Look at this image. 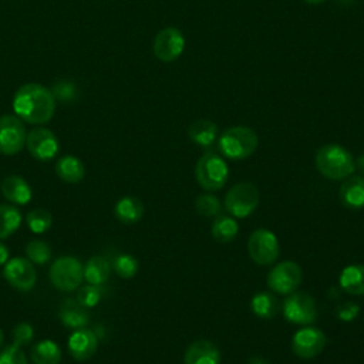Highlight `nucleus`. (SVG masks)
<instances>
[{
    "mask_svg": "<svg viewBox=\"0 0 364 364\" xmlns=\"http://www.w3.org/2000/svg\"><path fill=\"white\" fill-rule=\"evenodd\" d=\"M341 1H344V3H351V1H354V0H341Z\"/></svg>",
    "mask_w": 364,
    "mask_h": 364,
    "instance_id": "obj_43",
    "label": "nucleus"
},
{
    "mask_svg": "<svg viewBox=\"0 0 364 364\" xmlns=\"http://www.w3.org/2000/svg\"><path fill=\"white\" fill-rule=\"evenodd\" d=\"M212 236L219 243H228L233 240L239 233L237 222L228 215H218L212 223Z\"/></svg>",
    "mask_w": 364,
    "mask_h": 364,
    "instance_id": "obj_28",
    "label": "nucleus"
},
{
    "mask_svg": "<svg viewBox=\"0 0 364 364\" xmlns=\"http://www.w3.org/2000/svg\"><path fill=\"white\" fill-rule=\"evenodd\" d=\"M358 311H360V307H358L357 304L347 303V304H344L343 307H340L337 316H338L341 320L348 321V320H353V318L358 314Z\"/></svg>",
    "mask_w": 364,
    "mask_h": 364,
    "instance_id": "obj_37",
    "label": "nucleus"
},
{
    "mask_svg": "<svg viewBox=\"0 0 364 364\" xmlns=\"http://www.w3.org/2000/svg\"><path fill=\"white\" fill-rule=\"evenodd\" d=\"M9 256H10L9 249L6 247V245H3V243L0 242V266L6 264V262L9 260Z\"/></svg>",
    "mask_w": 364,
    "mask_h": 364,
    "instance_id": "obj_38",
    "label": "nucleus"
},
{
    "mask_svg": "<svg viewBox=\"0 0 364 364\" xmlns=\"http://www.w3.org/2000/svg\"><path fill=\"white\" fill-rule=\"evenodd\" d=\"M21 225V212L14 205H0V240L10 237Z\"/></svg>",
    "mask_w": 364,
    "mask_h": 364,
    "instance_id": "obj_26",
    "label": "nucleus"
},
{
    "mask_svg": "<svg viewBox=\"0 0 364 364\" xmlns=\"http://www.w3.org/2000/svg\"><path fill=\"white\" fill-rule=\"evenodd\" d=\"M259 139L253 129L249 127H232L223 131L219 138L220 152L233 161L249 158L257 148Z\"/></svg>",
    "mask_w": 364,
    "mask_h": 364,
    "instance_id": "obj_3",
    "label": "nucleus"
},
{
    "mask_svg": "<svg viewBox=\"0 0 364 364\" xmlns=\"http://www.w3.org/2000/svg\"><path fill=\"white\" fill-rule=\"evenodd\" d=\"M185 48V37L176 27H165L154 38V55L164 63H172L181 57Z\"/></svg>",
    "mask_w": 364,
    "mask_h": 364,
    "instance_id": "obj_12",
    "label": "nucleus"
},
{
    "mask_svg": "<svg viewBox=\"0 0 364 364\" xmlns=\"http://www.w3.org/2000/svg\"><path fill=\"white\" fill-rule=\"evenodd\" d=\"M283 316L293 324H311L317 318L314 299L304 291H293L283 301Z\"/></svg>",
    "mask_w": 364,
    "mask_h": 364,
    "instance_id": "obj_7",
    "label": "nucleus"
},
{
    "mask_svg": "<svg viewBox=\"0 0 364 364\" xmlns=\"http://www.w3.org/2000/svg\"><path fill=\"white\" fill-rule=\"evenodd\" d=\"M259 205V191L252 182L235 183L225 195V208L235 218H246Z\"/></svg>",
    "mask_w": 364,
    "mask_h": 364,
    "instance_id": "obj_6",
    "label": "nucleus"
},
{
    "mask_svg": "<svg viewBox=\"0 0 364 364\" xmlns=\"http://www.w3.org/2000/svg\"><path fill=\"white\" fill-rule=\"evenodd\" d=\"M11 338H13V344L18 346V347H24V346H30L33 338H34V328L30 323H18L13 327L11 330Z\"/></svg>",
    "mask_w": 364,
    "mask_h": 364,
    "instance_id": "obj_34",
    "label": "nucleus"
},
{
    "mask_svg": "<svg viewBox=\"0 0 364 364\" xmlns=\"http://www.w3.org/2000/svg\"><path fill=\"white\" fill-rule=\"evenodd\" d=\"M357 166H358V169L361 171V173L364 175V154H361V155L358 156V159H357Z\"/></svg>",
    "mask_w": 364,
    "mask_h": 364,
    "instance_id": "obj_40",
    "label": "nucleus"
},
{
    "mask_svg": "<svg viewBox=\"0 0 364 364\" xmlns=\"http://www.w3.org/2000/svg\"><path fill=\"white\" fill-rule=\"evenodd\" d=\"M67 346H68V351L74 360L85 361L95 354V351L98 348V337L92 330H90L87 327L77 328L70 336Z\"/></svg>",
    "mask_w": 364,
    "mask_h": 364,
    "instance_id": "obj_15",
    "label": "nucleus"
},
{
    "mask_svg": "<svg viewBox=\"0 0 364 364\" xmlns=\"http://www.w3.org/2000/svg\"><path fill=\"white\" fill-rule=\"evenodd\" d=\"M55 173L67 183H77L84 178L85 169L84 164L77 156L64 155L55 164Z\"/></svg>",
    "mask_w": 364,
    "mask_h": 364,
    "instance_id": "obj_21",
    "label": "nucleus"
},
{
    "mask_svg": "<svg viewBox=\"0 0 364 364\" xmlns=\"http://www.w3.org/2000/svg\"><path fill=\"white\" fill-rule=\"evenodd\" d=\"M26 256L33 264H46L51 259V247L47 242L34 239L27 243Z\"/></svg>",
    "mask_w": 364,
    "mask_h": 364,
    "instance_id": "obj_30",
    "label": "nucleus"
},
{
    "mask_svg": "<svg viewBox=\"0 0 364 364\" xmlns=\"http://www.w3.org/2000/svg\"><path fill=\"white\" fill-rule=\"evenodd\" d=\"M3 341H4V334H3V331L0 330V347H1V344H3Z\"/></svg>",
    "mask_w": 364,
    "mask_h": 364,
    "instance_id": "obj_42",
    "label": "nucleus"
},
{
    "mask_svg": "<svg viewBox=\"0 0 364 364\" xmlns=\"http://www.w3.org/2000/svg\"><path fill=\"white\" fill-rule=\"evenodd\" d=\"M188 136L199 146H210L218 136V125L209 119H196L188 128Z\"/></svg>",
    "mask_w": 364,
    "mask_h": 364,
    "instance_id": "obj_22",
    "label": "nucleus"
},
{
    "mask_svg": "<svg viewBox=\"0 0 364 364\" xmlns=\"http://www.w3.org/2000/svg\"><path fill=\"white\" fill-rule=\"evenodd\" d=\"M195 208L199 215L210 218V216L219 215L222 205H220V200L215 195L203 193L195 199Z\"/></svg>",
    "mask_w": 364,
    "mask_h": 364,
    "instance_id": "obj_33",
    "label": "nucleus"
},
{
    "mask_svg": "<svg viewBox=\"0 0 364 364\" xmlns=\"http://www.w3.org/2000/svg\"><path fill=\"white\" fill-rule=\"evenodd\" d=\"M58 317L64 327L67 328H82L90 323V314L84 306H81L75 299H65L60 309Z\"/></svg>",
    "mask_w": 364,
    "mask_h": 364,
    "instance_id": "obj_19",
    "label": "nucleus"
},
{
    "mask_svg": "<svg viewBox=\"0 0 364 364\" xmlns=\"http://www.w3.org/2000/svg\"><path fill=\"white\" fill-rule=\"evenodd\" d=\"M228 175H229V168L225 159L215 152L203 154L196 162L195 176L198 183L205 191L220 189L226 183Z\"/></svg>",
    "mask_w": 364,
    "mask_h": 364,
    "instance_id": "obj_4",
    "label": "nucleus"
},
{
    "mask_svg": "<svg viewBox=\"0 0 364 364\" xmlns=\"http://www.w3.org/2000/svg\"><path fill=\"white\" fill-rule=\"evenodd\" d=\"M0 191L3 196L14 205H27L33 198V191L30 185L18 175L6 176L1 182Z\"/></svg>",
    "mask_w": 364,
    "mask_h": 364,
    "instance_id": "obj_18",
    "label": "nucleus"
},
{
    "mask_svg": "<svg viewBox=\"0 0 364 364\" xmlns=\"http://www.w3.org/2000/svg\"><path fill=\"white\" fill-rule=\"evenodd\" d=\"M316 166L318 172L333 181H343L355 169L351 154L338 144H327L318 148L316 154Z\"/></svg>",
    "mask_w": 364,
    "mask_h": 364,
    "instance_id": "obj_2",
    "label": "nucleus"
},
{
    "mask_svg": "<svg viewBox=\"0 0 364 364\" xmlns=\"http://www.w3.org/2000/svg\"><path fill=\"white\" fill-rule=\"evenodd\" d=\"M326 334L316 327H301L291 338V351L304 360L317 357L326 347Z\"/></svg>",
    "mask_w": 364,
    "mask_h": 364,
    "instance_id": "obj_13",
    "label": "nucleus"
},
{
    "mask_svg": "<svg viewBox=\"0 0 364 364\" xmlns=\"http://www.w3.org/2000/svg\"><path fill=\"white\" fill-rule=\"evenodd\" d=\"M51 92L55 100H60L63 102H68L75 98V87L67 80H58L57 82H54Z\"/></svg>",
    "mask_w": 364,
    "mask_h": 364,
    "instance_id": "obj_36",
    "label": "nucleus"
},
{
    "mask_svg": "<svg viewBox=\"0 0 364 364\" xmlns=\"http://www.w3.org/2000/svg\"><path fill=\"white\" fill-rule=\"evenodd\" d=\"M82 264L74 256H61L53 262L48 277L53 286L61 291L77 290L84 280Z\"/></svg>",
    "mask_w": 364,
    "mask_h": 364,
    "instance_id": "obj_5",
    "label": "nucleus"
},
{
    "mask_svg": "<svg viewBox=\"0 0 364 364\" xmlns=\"http://www.w3.org/2000/svg\"><path fill=\"white\" fill-rule=\"evenodd\" d=\"M30 155L38 161H51L58 154V139L48 128H34L26 136Z\"/></svg>",
    "mask_w": 364,
    "mask_h": 364,
    "instance_id": "obj_14",
    "label": "nucleus"
},
{
    "mask_svg": "<svg viewBox=\"0 0 364 364\" xmlns=\"http://www.w3.org/2000/svg\"><path fill=\"white\" fill-rule=\"evenodd\" d=\"M247 252L252 260L260 266L276 262L280 247L276 235L269 229H256L247 240Z\"/></svg>",
    "mask_w": 364,
    "mask_h": 364,
    "instance_id": "obj_8",
    "label": "nucleus"
},
{
    "mask_svg": "<svg viewBox=\"0 0 364 364\" xmlns=\"http://www.w3.org/2000/svg\"><path fill=\"white\" fill-rule=\"evenodd\" d=\"M247 364H267V361L263 357H252Z\"/></svg>",
    "mask_w": 364,
    "mask_h": 364,
    "instance_id": "obj_39",
    "label": "nucleus"
},
{
    "mask_svg": "<svg viewBox=\"0 0 364 364\" xmlns=\"http://www.w3.org/2000/svg\"><path fill=\"white\" fill-rule=\"evenodd\" d=\"M111 267L114 269V272L122 277V279H131L138 272V260L128 253H121L117 255L111 263Z\"/></svg>",
    "mask_w": 364,
    "mask_h": 364,
    "instance_id": "obj_31",
    "label": "nucleus"
},
{
    "mask_svg": "<svg viewBox=\"0 0 364 364\" xmlns=\"http://www.w3.org/2000/svg\"><path fill=\"white\" fill-rule=\"evenodd\" d=\"M102 296V287L101 286H95V284H85L78 287L77 290V296L75 300L84 306L85 309H91L95 307Z\"/></svg>",
    "mask_w": 364,
    "mask_h": 364,
    "instance_id": "obj_32",
    "label": "nucleus"
},
{
    "mask_svg": "<svg viewBox=\"0 0 364 364\" xmlns=\"http://www.w3.org/2000/svg\"><path fill=\"white\" fill-rule=\"evenodd\" d=\"M0 364H28V360L16 344H9L0 350Z\"/></svg>",
    "mask_w": 364,
    "mask_h": 364,
    "instance_id": "obj_35",
    "label": "nucleus"
},
{
    "mask_svg": "<svg viewBox=\"0 0 364 364\" xmlns=\"http://www.w3.org/2000/svg\"><path fill=\"white\" fill-rule=\"evenodd\" d=\"M250 307H252V311L257 317H260V318H273L280 310V303L273 294L262 291V293H257L252 297Z\"/></svg>",
    "mask_w": 364,
    "mask_h": 364,
    "instance_id": "obj_27",
    "label": "nucleus"
},
{
    "mask_svg": "<svg viewBox=\"0 0 364 364\" xmlns=\"http://www.w3.org/2000/svg\"><path fill=\"white\" fill-rule=\"evenodd\" d=\"M303 1H306L307 4H320V3H323L326 0H303Z\"/></svg>",
    "mask_w": 364,
    "mask_h": 364,
    "instance_id": "obj_41",
    "label": "nucleus"
},
{
    "mask_svg": "<svg viewBox=\"0 0 364 364\" xmlns=\"http://www.w3.org/2000/svg\"><path fill=\"white\" fill-rule=\"evenodd\" d=\"M114 215L119 222L125 225H132L142 218L144 205L135 196H124L117 200L114 206Z\"/></svg>",
    "mask_w": 364,
    "mask_h": 364,
    "instance_id": "obj_20",
    "label": "nucleus"
},
{
    "mask_svg": "<svg viewBox=\"0 0 364 364\" xmlns=\"http://www.w3.org/2000/svg\"><path fill=\"white\" fill-rule=\"evenodd\" d=\"M185 364H220V350L209 340L193 341L185 351Z\"/></svg>",
    "mask_w": 364,
    "mask_h": 364,
    "instance_id": "obj_16",
    "label": "nucleus"
},
{
    "mask_svg": "<svg viewBox=\"0 0 364 364\" xmlns=\"http://www.w3.org/2000/svg\"><path fill=\"white\" fill-rule=\"evenodd\" d=\"M301 277L300 266L293 260H284L270 269L266 282L270 290L279 294H290L299 287Z\"/></svg>",
    "mask_w": 364,
    "mask_h": 364,
    "instance_id": "obj_9",
    "label": "nucleus"
},
{
    "mask_svg": "<svg viewBox=\"0 0 364 364\" xmlns=\"http://www.w3.org/2000/svg\"><path fill=\"white\" fill-rule=\"evenodd\" d=\"M3 276L11 287L20 291H30L37 282L34 264L27 257L9 259L3 267Z\"/></svg>",
    "mask_w": 364,
    "mask_h": 364,
    "instance_id": "obj_11",
    "label": "nucleus"
},
{
    "mask_svg": "<svg viewBox=\"0 0 364 364\" xmlns=\"http://www.w3.org/2000/svg\"><path fill=\"white\" fill-rule=\"evenodd\" d=\"M61 355L60 346L53 340H41L30 348V358L34 364H58Z\"/></svg>",
    "mask_w": 364,
    "mask_h": 364,
    "instance_id": "obj_25",
    "label": "nucleus"
},
{
    "mask_svg": "<svg viewBox=\"0 0 364 364\" xmlns=\"http://www.w3.org/2000/svg\"><path fill=\"white\" fill-rule=\"evenodd\" d=\"M340 202L351 209L357 210L364 208V176H347L338 191Z\"/></svg>",
    "mask_w": 364,
    "mask_h": 364,
    "instance_id": "obj_17",
    "label": "nucleus"
},
{
    "mask_svg": "<svg viewBox=\"0 0 364 364\" xmlns=\"http://www.w3.org/2000/svg\"><path fill=\"white\" fill-rule=\"evenodd\" d=\"M26 128L17 115L0 117V152L3 155H16L26 145Z\"/></svg>",
    "mask_w": 364,
    "mask_h": 364,
    "instance_id": "obj_10",
    "label": "nucleus"
},
{
    "mask_svg": "<svg viewBox=\"0 0 364 364\" xmlns=\"http://www.w3.org/2000/svg\"><path fill=\"white\" fill-rule=\"evenodd\" d=\"M109 273H111V264L102 256H92L91 259L87 260L85 266L82 267L84 280L88 284L102 286L108 280Z\"/></svg>",
    "mask_w": 364,
    "mask_h": 364,
    "instance_id": "obj_23",
    "label": "nucleus"
},
{
    "mask_svg": "<svg viewBox=\"0 0 364 364\" xmlns=\"http://www.w3.org/2000/svg\"><path fill=\"white\" fill-rule=\"evenodd\" d=\"M340 287L350 294H364V264H350L340 273Z\"/></svg>",
    "mask_w": 364,
    "mask_h": 364,
    "instance_id": "obj_24",
    "label": "nucleus"
},
{
    "mask_svg": "<svg viewBox=\"0 0 364 364\" xmlns=\"http://www.w3.org/2000/svg\"><path fill=\"white\" fill-rule=\"evenodd\" d=\"M13 109L28 124H46L54 115L55 98L51 90L41 84H24L14 94Z\"/></svg>",
    "mask_w": 364,
    "mask_h": 364,
    "instance_id": "obj_1",
    "label": "nucleus"
},
{
    "mask_svg": "<svg viewBox=\"0 0 364 364\" xmlns=\"http://www.w3.org/2000/svg\"><path fill=\"white\" fill-rule=\"evenodd\" d=\"M26 222H27L28 229L33 233H44L51 228L53 216L48 210L37 208V209H33L27 213Z\"/></svg>",
    "mask_w": 364,
    "mask_h": 364,
    "instance_id": "obj_29",
    "label": "nucleus"
}]
</instances>
